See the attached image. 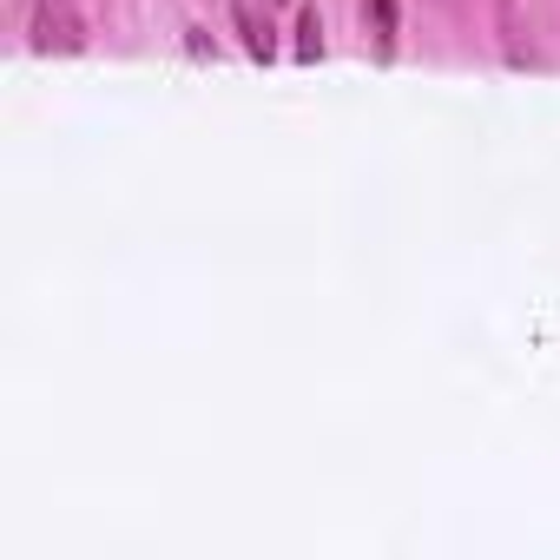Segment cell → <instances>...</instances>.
I'll return each mask as SVG.
<instances>
[{
	"instance_id": "3",
	"label": "cell",
	"mask_w": 560,
	"mask_h": 560,
	"mask_svg": "<svg viewBox=\"0 0 560 560\" xmlns=\"http://www.w3.org/2000/svg\"><path fill=\"white\" fill-rule=\"evenodd\" d=\"M363 27L376 40V60H396V0H363Z\"/></svg>"
},
{
	"instance_id": "1",
	"label": "cell",
	"mask_w": 560,
	"mask_h": 560,
	"mask_svg": "<svg viewBox=\"0 0 560 560\" xmlns=\"http://www.w3.org/2000/svg\"><path fill=\"white\" fill-rule=\"evenodd\" d=\"M86 47V27L67 0H40L34 8V54H80Z\"/></svg>"
},
{
	"instance_id": "2",
	"label": "cell",
	"mask_w": 560,
	"mask_h": 560,
	"mask_svg": "<svg viewBox=\"0 0 560 560\" xmlns=\"http://www.w3.org/2000/svg\"><path fill=\"white\" fill-rule=\"evenodd\" d=\"M231 21H237V34H244V54H250L257 67H270V60H277V34H270V14L257 8V0H237V8H231Z\"/></svg>"
},
{
	"instance_id": "4",
	"label": "cell",
	"mask_w": 560,
	"mask_h": 560,
	"mask_svg": "<svg viewBox=\"0 0 560 560\" xmlns=\"http://www.w3.org/2000/svg\"><path fill=\"white\" fill-rule=\"evenodd\" d=\"M291 54H298V67H317V60H324V14H317V8L298 14V47H291Z\"/></svg>"
}]
</instances>
